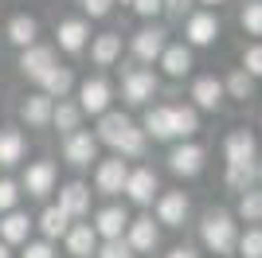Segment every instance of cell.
I'll use <instances>...</instances> for the list:
<instances>
[{"instance_id":"8d00e7d4","label":"cell","mask_w":262,"mask_h":258,"mask_svg":"<svg viewBox=\"0 0 262 258\" xmlns=\"http://www.w3.org/2000/svg\"><path fill=\"white\" fill-rule=\"evenodd\" d=\"M239 20H243V28H247L251 35H262V0H251V4L243 8Z\"/></svg>"},{"instance_id":"836d02e7","label":"cell","mask_w":262,"mask_h":258,"mask_svg":"<svg viewBox=\"0 0 262 258\" xmlns=\"http://www.w3.org/2000/svg\"><path fill=\"white\" fill-rule=\"evenodd\" d=\"M239 219H247V223H258L262 219V192H254V188H247L239 200Z\"/></svg>"},{"instance_id":"b9f144b4","label":"cell","mask_w":262,"mask_h":258,"mask_svg":"<svg viewBox=\"0 0 262 258\" xmlns=\"http://www.w3.org/2000/svg\"><path fill=\"white\" fill-rule=\"evenodd\" d=\"M164 8V0H133V12L137 16H157Z\"/></svg>"},{"instance_id":"4dcf8cb0","label":"cell","mask_w":262,"mask_h":258,"mask_svg":"<svg viewBox=\"0 0 262 258\" xmlns=\"http://www.w3.org/2000/svg\"><path fill=\"white\" fill-rule=\"evenodd\" d=\"M254 176H258L254 164H227V188L231 192H247L254 184Z\"/></svg>"},{"instance_id":"8fae6325","label":"cell","mask_w":262,"mask_h":258,"mask_svg":"<svg viewBox=\"0 0 262 258\" xmlns=\"http://www.w3.org/2000/svg\"><path fill=\"white\" fill-rule=\"evenodd\" d=\"M90 227L98 231V239H121V231L129 227V215H125V207L110 204V207H102V211H98V219H94Z\"/></svg>"},{"instance_id":"8992f818","label":"cell","mask_w":262,"mask_h":258,"mask_svg":"<svg viewBox=\"0 0 262 258\" xmlns=\"http://www.w3.org/2000/svg\"><path fill=\"white\" fill-rule=\"evenodd\" d=\"M121 192L129 196L133 204H153V196H157V172H153V168H137V172H129Z\"/></svg>"},{"instance_id":"603a6c76","label":"cell","mask_w":262,"mask_h":258,"mask_svg":"<svg viewBox=\"0 0 262 258\" xmlns=\"http://www.w3.org/2000/svg\"><path fill=\"white\" fill-rule=\"evenodd\" d=\"M28 231H32V219L24 211H4V219H0V243H28Z\"/></svg>"},{"instance_id":"bcb514c9","label":"cell","mask_w":262,"mask_h":258,"mask_svg":"<svg viewBox=\"0 0 262 258\" xmlns=\"http://www.w3.org/2000/svg\"><path fill=\"white\" fill-rule=\"evenodd\" d=\"M0 258H12V254H8V243H0Z\"/></svg>"},{"instance_id":"6da1fadb","label":"cell","mask_w":262,"mask_h":258,"mask_svg":"<svg viewBox=\"0 0 262 258\" xmlns=\"http://www.w3.org/2000/svg\"><path fill=\"white\" fill-rule=\"evenodd\" d=\"M200 239H204V247L211 254H231L235 243H239V227L227 211H208L204 223H200Z\"/></svg>"},{"instance_id":"e0dca14e","label":"cell","mask_w":262,"mask_h":258,"mask_svg":"<svg viewBox=\"0 0 262 258\" xmlns=\"http://www.w3.org/2000/svg\"><path fill=\"white\" fill-rule=\"evenodd\" d=\"M129 129H133V121L125 118V114L106 110V114H102V121H98V141H106V145H114V149H118V141L125 137Z\"/></svg>"},{"instance_id":"9a60e30c","label":"cell","mask_w":262,"mask_h":258,"mask_svg":"<svg viewBox=\"0 0 262 258\" xmlns=\"http://www.w3.org/2000/svg\"><path fill=\"white\" fill-rule=\"evenodd\" d=\"M67 250L75 258H86V254H94L98 250V231L90 223H75L71 231H67Z\"/></svg>"},{"instance_id":"83f0119b","label":"cell","mask_w":262,"mask_h":258,"mask_svg":"<svg viewBox=\"0 0 262 258\" xmlns=\"http://www.w3.org/2000/svg\"><path fill=\"white\" fill-rule=\"evenodd\" d=\"M71 82H75V78H71V71H67V67H59V63H55L51 71H43V78H39V86H43L47 98H63L67 90H71Z\"/></svg>"},{"instance_id":"d4e9b609","label":"cell","mask_w":262,"mask_h":258,"mask_svg":"<svg viewBox=\"0 0 262 258\" xmlns=\"http://www.w3.org/2000/svg\"><path fill=\"white\" fill-rule=\"evenodd\" d=\"M118 55H121V35L118 32H106V35H98V39L90 43V59L98 67H110Z\"/></svg>"},{"instance_id":"277c9868","label":"cell","mask_w":262,"mask_h":258,"mask_svg":"<svg viewBox=\"0 0 262 258\" xmlns=\"http://www.w3.org/2000/svg\"><path fill=\"white\" fill-rule=\"evenodd\" d=\"M51 67H55V51H51V47H39V43L24 47V55H20V71H24V78L39 82V78H43V71H51Z\"/></svg>"},{"instance_id":"4316f807","label":"cell","mask_w":262,"mask_h":258,"mask_svg":"<svg viewBox=\"0 0 262 258\" xmlns=\"http://www.w3.org/2000/svg\"><path fill=\"white\" fill-rule=\"evenodd\" d=\"M39 231H43L47 239L67 235V231H71V215H67L59 204H55V207H43V215H39Z\"/></svg>"},{"instance_id":"7dc6e473","label":"cell","mask_w":262,"mask_h":258,"mask_svg":"<svg viewBox=\"0 0 262 258\" xmlns=\"http://www.w3.org/2000/svg\"><path fill=\"white\" fill-rule=\"evenodd\" d=\"M204 4H223V0H204Z\"/></svg>"},{"instance_id":"2e32d148","label":"cell","mask_w":262,"mask_h":258,"mask_svg":"<svg viewBox=\"0 0 262 258\" xmlns=\"http://www.w3.org/2000/svg\"><path fill=\"white\" fill-rule=\"evenodd\" d=\"M51 110H55V102H51L47 94H32V98L20 106V118L28 121V125L43 129V125H51Z\"/></svg>"},{"instance_id":"74e56055","label":"cell","mask_w":262,"mask_h":258,"mask_svg":"<svg viewBox=\"0 0 262 258\" xmlns=\"http://www.w3.org/2000/svg\"><path fill=\"white\" fill-rule=\"evenodd\" d=\"M16 204H20V184L0 180V211H16Z\"/></svg>"},{"instance_id":"ee69618b","label":"cell","mask_w":262,"mask_h":258,"mask_svg":"<svg viewBox=\"0 0 262 258\" xmlns=\"http://www.w3.org/2000/svg\"><path fill=\"white\" fill-rule=\"evenodd\" d=\"M164 8H168V12H176V16H180V12L188 8V0H164Z\"/></svg>"},{"instance_id":"9c48e42d","label":"cell","mask_w":262,"mask_h":258,"mask_svg":"<svg viewBox=\"0 0 262 258\" xmlns=\"http://www.w3.org/2000/svg\"><path fill=\"white\" fill-rule=\"evenodd\" d=\"M168 168H172L176 176H196V172L204 168V149H200V145H176V149L168 153Z\"/></svg>"},{"instance_id":"52a82bcc","label":"cell","mask_w":262,"mask_h":258,"mask_svg":"<svg viewBox=\"0 0 262 258\" xmlns=\"http://www.w3.org/2000/svg\"><path fill=\"white\" fill-rule=\"evenodd\" d=\"M164 28H145V32L133 35V55L141 59V63H153V59H161V51L168 47V39H164Z\"/></svg>"},{"instance_id":"44dd1931","label":"cell","mask_w":262,"mask_h":258,"mask_svg":"<svg viewBox=\"0 0 262 258\" xmlns=\"http://www.w3.org/2000/svg\"><path fill=\"white\" fill-rule=\"evenodd\" d=\"M24 133L20 129H0V168H12V164L24 161Z\"/></svg>"},{"instance_id":"c3c4849f","label":"cell","mask_w":262,"mask_h":258,"mask_svg":"<svg viewBox=\"0 0 262 258\" xmlns=\"http://www.w3.org/2000/svg\"><path fill=\"white\" fill-rule=\"evenodd\" d=\"M121 4H133V0H121Z\"/></svg>"},{"instance_id":"d6986e66","label":"cell","mask_w":262,"mask_h":258,"mask_svg":"<svg viewBox=\"0 0 262 258\" xmlns=\"http://www.w3.org/2000/svg\"><path fill=\"white\" fill-rule=\"evenodd\" d=\"M200 129V118L192 106H168V137H192Z\"/></svg>"},{"instance_id":"ba28073f","label":"cell","mask_w":262,"mask_h":258,"mask_svg":"<svg viewBox=\"0 0 262 258\" xmlns=\"http://www.w3.org/2000/svg\"><path fill=\"white\" fill-rule=\"evenodd\" d=\"M78 110L82 114H106L110 110V86L102 78H86L78 90Z\"/></svg>"},{"instance_id":"484cf974","label":"cell","mask_w":262,"mask_h":258,"mask_svg":"<svg viewBox=\"0 0 262 258\" xmlns=\"http://www.w3.org/2000/svg\"><path fill=\"white\" fill-rule=\"evenodd\" d=\"M192 98H196V106H204V110H219V102H223V82H219V78H196Z\"/></svg>"},{"instance_id":"d590c367","label":"cell","mask_w":262,"mask_h":258,"mask_svg":"<svg viewBox=\"0 0 262 258\" xmlns=\"http://www.w3.org/2000/svg\"><path fill=\"white\" fill-rule=\"evenodd\" d=\"M235 247H239L243 258H262V231H258V227H251V231H247Z\"/></svg>"},{"instance_id":"7bdbcfd3","label":"cell","mask_w":262,"mask_h":258,"mask_svg":"<svg viewBox=\"0 0 262 258\" xmlns=\"http://www.w3.org/2000/svg\"><path fill=\"white\" fill-rule=\"evenodd\" d=\"M110 4H114V0H82V8H86L90 16H106Z\"/></svg>"},{"instance_id":"d6a6232c","label":"cell","mask_w":262,"mask_h":258,"mask_svg":"<svg viewBox=\"0 0 262 258\" xmlns=\"http://www.w3.org/2000/svg\"><path fill=\"white\" fill-rule=\"evenodd\" d=\"M145 133H153L157 141H168V106H157L145 114Z\"/></svg>"},{"instance_id":"ffe728a7","label":"cell","mask_w":262,"mask_h":258,"mask_svg":"<svg viewBox=\"0 0 262 258\" xmlns=\"http://www.w3.org/2000/svg\"><path fill=\"white\" fill-rule=\"evenodd\" d=\"M157 239H161V231H157V223L149 219V215L129 219V247H133V250H153Z\"/></svg>"},{"instance_id":"f546056e","label":"cell","mask_w":262,"mask_h":258,"mask_svg":"<svg viewBox=\"0 0 262 258\" xmlns=\"http://www.w3.org/2000/svg\"><path fill=\"white\" fill-rule=\"evenodd\" d=\"M78 121H82V110H78L75 102H59V106L51 110V125L63 129V133H75Z\"/></svg>"},{"instance_id":"e575fe53","label":"cell","mask_w":262,"mask_h":258,"mask_svg":"<svg viewBox=\"0 0 262 258\" xmlns=\"http://www.w3.org/2000/svg\"><path fill=\"white\" fill-rule=\"evenodd\" d=\"M141 153H145V129L133 125L129 133L118 141V157H141Z\"/></svg>"},{"instance_id":"5bb4252c","label":"cell","mask_w":262,"mask_h":258,"mask_svg":"<svg viewBox=\"0 0 262 258\" xmlns=\"http://www.w3.org/2000/svg\"><path fill=\"white\" fill-rule=\"evenodd\" d=\"M188 215V196L184 192H164L161 200H157V219L168 227H180Z\"/></svg>"},{"instance_id":"f6af8a7d","label":"cell","mask_w":262,"mask_h":258,"mask_svg":"<svg viewBox=\"0 0 262 258\" xmlns=\"http://www.w3.org/2000/svg\"><path fill=\"white\" fill-rule=\"evenodd\" d=\"M168 258H196V250H188V247H176Z\"/></svg>"},{"instance_id":"f1b7e54d","label":"cell","mask_w":262,"mask_h":258,"mask_svg":"<svg viewBox=\"0 0 262 258\" xmlns=\"http://www.w3.org/2000/svg\"><path fill=\"white\" fill-rule=\"evenodd\" d=\"M35 35H39V24H35L32 16H12V24H8V39L16 43V47H32Z\"/></svg>"},{"instance_id":"ab89813d","label":"cell","mask_w":262,"mask_h":258,"mask_svg":"<svg viewBox=\"0 0 262 258\" xmlns=\"http://www.w3.org/2000/svg\"><path fill=\"white\" fill-rule=\"evenodd\" d=\"M98 258H133V247L121 243V239H106L102 250H98Z\"/></svg>"},{"instance_id":"ac0fdd59","label":"cell","mask_w":262,"mask_h":258,"mask_svg":"<svg viewBox=\"0 0 262 258\" xmlns=\"http://www.w3.org/2000/svg\"><path fill=\"white\" fill-rule=\"evenodd\" d=\"M161 67H164V75H172V78L188 75L192 71V51H188L184 43H168L161 51Z\"/></svg>"},{"instance_id":"1f68e13d","label":"cell","mask_w":262,"mask_h":258,"mask_svg":"<svg viewBox=\"0 0 262 258\" xmlns=\"http://www.w3.org/2000/svg\"><path fill=\"white\" fill-rule=\"evenodd\" d=\"M223 94H231V98H243V102H247V98L254 94V78H251V75H247V71L239 67V71H235V75H231L227 82H223Z\"/></svg>"},{"instance_id":"681fc988","label":"cell","mask_w":262,"mask_h":258,"mask_svg":"<svg viewBox=\"0 0 262 258\" xmlns=\"http://www.w3.org/2000/svg\"><path fill=\"white\" fill-rule=\"evenodd\" d=\"M258 180H262V168H258Z\"/></svg>"},{"instance_id":"5b68a950","label":"cell","mask_w":262,"mask_h":258,"mask_svg":"<svg viewBox=\"0 0 262 258\" xmlns=\"http://www.w3.org/2000/svg\"><path fill=\"white\" fill-rule=\"evenodd\" d=\"M51 188H55V164H51V161L28 164V172H24V192L35 196V200H43Z\"/></svg>"},{"instance_id":"cb8c5ba5","label":"cell","mask_w":262,"mask_h":258,"mask_svg":"<svg viewBox=\"0 0 262 258\" xmlns=\"http://www.w3.org/2000/svg\"><path fill=\"white\" fill-rule=\"evenodd\" d=\"M86 39H90V28L82 20H63L59 24V47H63V51H82V47H86Z\"/></svg>"},{"instance_id":"f35d334b","label":"cell","mask_w":262,"mask_h":258,"mask_svg":"<svg viewBox=\"0 0 262 258\" xmlns=\"http://www.w3.org/2000/svg\"><path fill=\"white\" fill-rule=\"evenodd\" d=\"M243 71L251 78H262V43H254V47L243 51Z\"/></svg>"},{"instance_id":"7402d4cb","label":"cell","mask_w":262,"mask_h":258,"mask_svg":"<svg viewBox=\"0 0 262 258\" xmlns=\"http://www.w3.org/2000/svg\"><path fill=\"white\" fill-rule=\"evenodd\" d=\"M227 164H254V137L247 129H235L227 137Z\"/></svg>"},{"instance_id":"4fadbf2b","label":"cell","mask_w":262,"mask_h":258,"mask_svg":"<svg viewBox=\"0 0 262 258\" xmlns=\"http://www.w3.org/2000/svg\"><path fill=\"white\" fill-rule=\"evenodd\" d=\"M59 207H63L71 219H82V215L90 211V188L78 184V180H71L63 192H59Z\"/></svg>"},{"instance_id":"3957f363","label":"cell","mask_w":262,"mask_h":258,"mask_svg":"<svg viewBox=\"0 0 262 258\" xmlns=\"http://www.w3.org/2000/svg\"><path fill=\"white\" fill-rule=\"evenodd\" d=\"M94 153H98V137L94 133H86V129H75V133H67V145H63V157L71 164H90L94 161Z\"/></svg>"},{"instance_id":"7c38bea8","label":"cell","mask_w":262,"mask_h":258,"mask_svg":"<svg viewBox=\"0 0 262 258\" xmlns=\"http://www.w3.org/2000/svg\"><path fill=\"white\" fill-rule=\"evenodd\" d=\"M125 176H129V168H125V161L121 157H114V161H102L98 164V192H106V196H118L121 188H125Z\"/></svg>"},{"instance_id":"7a4b0ae2","label":"cell","mask_w":262,"mask_h":258,"mask_svg":"<svg viewBox=\"0 0 262 258\" xmlns=\"http://www.w3.org/2000/svg\"><path fill=\"white\" fill-rule=\"evenodd\" d=\"M157 90V78L153 71H145V67H129L125 75H121V94H125V102H133V106H141L145 98H153Z\"/></svg>"},{"instance_id":"30bf717a","label":"cell","mask_w":262,"mask_h":258,"mask_svg":"<svg viewBox=\"0 0 262 258\" xmlns=\"http://www.w3.org/2000/svg\"><path fill=\"white\" fill-rule=\"evenodd\" d=\"M184 35H188L192 47H208V43H215V35H219V20L211 16V12H196V16L188 20Z\"/></svg>"},{"instance_id":"60d3db41","label":"cell","mask_w":262,"mask_h":258,"mask_svg":"<svg viewBox=\"0 0 262 258\" xmlns=\"http://www.w3.org/2000/svg\"><path fill=\"white\" fill-rule=\"evenodd\" d=\"M20 258H55V250H51V243H28Z\"/></svg>"}]
</instances>
